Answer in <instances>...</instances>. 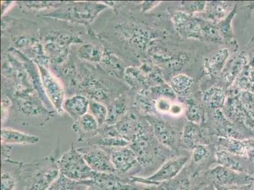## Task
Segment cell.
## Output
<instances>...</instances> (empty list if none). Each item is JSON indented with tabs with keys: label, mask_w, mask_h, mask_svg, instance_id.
Listing matches in <instances>:
<instances>
[{
	"label": "cell",
	"mask_w": 254,
	"mask_h": 190,
	"mask_svg": "<svg viewBox=\"0 0 254 190\" xmlns=\"http://www.w3.org/2000/svg\"><path fill=\"white\" fill-rule=\"evenodd\" d=\"M57 159L52 157L31 163L17 162L16 175L21 183L20 190H48L59 178L60 172Z\"/></svg>",
	"instance_id": "6da1fadb"
},
{
	"label": "cell",
	"mask_w": 254,
	"mask_h": 190,
	"mask_svg": "<svg viewBox=\"0 0 254 190\" xmlns=\"http://www.w3.org/2000/svg\"><path fill=\"white\" fill-rule=\"evenodd\" d=\"M107 8L108 6L105 3L94 1H64L52 12L39 16L88 26Z\"/></svg>",
	"instance_id": "7a4b0ae2"
},
{
	"label": "cell",
	"mask_w": 254,
	"mask_h": 190,
	"mask_svg": "<svg viewBox=\"0 0 254 190\" xmlns=\"http://www.w3.org/2000/svg\"><path fill=\"white\" fill-rule=\"evenodd\" d=\"M60 174L69 179L82 182L92 179L94 171L91 170L80 152L71 143L70 149L57 159Z\"/></svg>",
	"instance_id": "3957f363"
},
{
	"label": "cell",
	"mask_w": 254,
	"mask_h": 190,
	"mask_svg": "<svg viewBox=\"0 0 254 190\" xmlns=\"http://www.w3.org/2000/svg\"><path fill=\"white\" fill-rule=\"evenodd\" d=\"M38 65L41 84L46 96L60 114L64 113V101L65 99V92L62 81L47 69V67Z\"/></svg>",
	"instance_id": "277c9868"
},
{
	"label": "cell",
	"mask_w": 254,
	"mask_h": 190,
	"mask_svg": "<svg viewBox=\"0 0 254 190\" xmlns=\"http://www.w3.org/2000/svg\"><path fill=\"white\" fill-rule=\"evenodd\" d=\"M82 182L87 190H139L130 178L125 179L117 173L94 172L92 179Z\"/></svg>",
	"instance_id": "5b68a950"
},
{
	"label": "cell",
	"mask_w": 254,
	"mask_h": 190,
	"mask_svg": "<svg viewBox=\"0 0 254 190\" xmlns=\"http://www.w3.org/2000/svg\"><path fill=\"white\" fill-rule=\"evenodd\" d=\"M189 157L180 156L171 159L164 163L161 168L149 178H143L130 176L133 183H145L148 185H158L159 183L173 179L179 175L186 165Z\"/></svg>",
	"instance_id": "8992f818"
},
{
	"label": "cell",
	"mask_w": 254,
	"mask_h": 190,
	"mask_svg": "<svg viewBox=\"0 0 254 190\" xmlns=\"http://www.w3.org/2000/svg\"><path fill=\"white\" fill-rule=\"evenodd\" d=\"M91 170L97 173H116L109 154L97 145L77 148Z\"/></svg>",
	"instance_id": "52a82bcc"
},
{
	"label": "cell",
	"mask_w": 254,
	"mask_h": 190,
	"mask_svg": "<svg viewBox=\"0 0 254 190\" xmlns=\"http://www.w3.org/2000/svg\"><path fill=\"white\" fill-rule=\"evenodd\" d=\"M103 148L109 154L115 170L120 175H126L139 164L137 155L129 146Z\"/></svg>",
	"instance_id": "ba28073f"
},
{
	"label": "cell",
	"mask_w": 254,
	"mask_h": 190,
	"mask_svg": "<svg viewBox=\"0 0 254 190\" xmlns=\"http://www.w3.org/2000/svg\"><path fill=\"white\" fill-rule=\"evenodd\" d=\"M211 173L216 185L220 186H245L253 184L254 180L252 176L243 175L242 173L236 172L221 166L211 169Z\"/></svg>",
	"instance_id": "9c48e42d"
},
{
	"label": "cell",
	"mask_w": 254,
	"mask_h": 190,
	"mask_svg": "<svg viewBox=\"0 0 254 190\" xmlns=\"http://www.w3.org/2000/svg\"><path fill=\"white\" fill-rule=\"evenodd\" d=\"M99 126L98 121L91 113H87L75 121L71 129L78 134V142L88 141L98 135Z\"/></svg>",
	"instance_id": "30bf717a"
},
{
	"label": "cell",
	"mask_w": 254,
	"mask_h": 190,
	"mask_svg": "<svg viewBox=\"0 0 254 190\" xmlns=\"http://www.w3.org/2000/svg\"><path fill=\"white\" fill-rule=\"evenodd\" d=\"M99 66L108 75L119 80L123 78L126 70L123 60L108 48H105L102 60Z\"/></svg>",
	"instance_id": "8fae6325"
},
{
	"label": "cell",
	"mask_w": 254,
	"mask_h": 190,
	"mask_svg": "<svg viewBox=\"0 0 254 190\" xmlns=\"http://www.w3.org/2000/svg\"><path fill=\"white\" fill-rule=\"evenodd\" d=\"M89 99L81 94H75L64 99L63 110L72 118L74 121L88 113Z\"/></svg>",
	"instance_id": "7c38bea8"
},
{
	"label": "cell",
	"mask_w": 254,
	"mask_h": 190,
	"mask_svg": "<svg viewBox=\"0 0 254 190\" xmlns=\"http://www.w3.org/2000/svg\"><path fill=\"white\" fill-rule=\"evenodd\" d=\"M38 136L3 127L1 129V143L7 145H34L39 141Z\"/></svg>",
	"instance_id": "4fadbf2b"
},
{
	"label": "cell",
	"mask_w": 254,
	"mask_h": 190,
	"mask_svg": "<svg viewBox=\"0 0 254 190\" xmlns=\"http://www.w3.org/2000/svg\"><path fill=\"white\" fill-rule=\"evenodd\" d=\"M105 48L101 43H84L78 48L77 57L83 61L89 63L99 64L103 56Z\"/></svg>",
	"instance_id": "5bb4252c"
},
{
	"label": "cell",
	"mask_w": 254,
	"mask_h": 190,
	"mask_svg": "<svg viewBox=\"0 0 254 190\" xmlns=\"http://www.w3.org/2000/svg\"><path fill=\"white\" fill-rule=\"evenodd\" d=\"M154 134L157 139L165 147L172 149L176 146V133L174 129L168 124L162 121H154L153 124Z\"/></svg>",
	"instance_id": "9a60e30c"
},
{
	"label": "cell",
	"mask_w": 254,
	"mask_h": 190,
	"mask_svg": "<svg viewBox=\"0 0 254 190\" xmlns=\"http://www.w3.org/2000/svg\"><path fill=\"white\" fill-rule=\"evenodd\" d=\"M87 143L89 145H97L103 148L126 147L130 145V142L123 138L99 135L91 138Z\"/></svg>",
	"instance_id": "2e32d148"
},
{
	"label": "cell",
	"mask_w": 254,
	"mask_h": 190,
	"mask_svg": "<svg viewBox=\"0 0 254 190\" xmlns=\"http://www.w3.org/2000/svg\"><path fill=\"white\" fill-rule=\"evenodd\" d=\"M215 157L219 166L236 172L244 173V168L240 162L226 150H218L216 152Z\"/></svg>",
	"instance_id": "e0dca14e"
},
{
	"label": "cell",
	"mask_w": 254,
	"mask_h": 190,
	"mask_svg": "<svg viewBox=\"0 0 254 190\" xmlns=\"http://www.w3.org/2000/svg\"><path fill=\"white\" fill-rule=\"evenodd\" d=\"M17 3L24 12H34L50 8H59L64 1H18Z\"/></svg>",
	"instance_id": "ac0fdd59"
},
{
	"label": "cell",
	"mask_w": 254,
	"mask_h": 190,
	"mask_svg": "<svg viewBox=\"0 0 254 190\" xmlns=\"http://www.w3.org/2000/svg\"><path fill=\"white\" fill-rule=\"evenodd\" d=\"M88 188L82 182L69 179L60 174L48 190H85Z\"/></svg>",
	"instance_id": "d6986e66"
},
{
	"label": "cell",
	"mask_w": 254,
	"mask_h": 190,
	"mask_svg": "<svg viewBox=\"0 0 254 190\" xmlns=\"http://www.w3.org/2000/svg\"><path fill=\"white\" fill-rule=\"evenodd\" d=\"M88 112L95 118L99 127L106 124L108 117V108L105 104L94 99H89Z\"/></svg>",
	"instance_id": "ffe728a7"
},
{
	"label": "cell",
	"mask_w": 254,
	"mask_h": 190,
	"mask_svg": "<svg viewBox=\"0 0 254 190\" xmlns=\"http://www.w3.org/2000/svg\"><path fill=\"white\" fill-rule=\"evenodd\" d=\"M201 138L198 127L195 124H190L185 127L183 133V141L185 144L189 146L190 147L195 148L197 146Z\"/></svg>",
	"instance_id": "44dd1931"
},
{
	"label": "cell",
	"mask_w": 254,
	"mask_h": 190,
	"mask_svg": "<svg viewBox=\"0 0 254 190\" xmlns=\"http://www.w3.org/2000/svg\"><path fill=\"white\" fill-rule=\"evenodd\" d=\"M226 150L234 156L246 157V158L249 157L248 150L244 141L237 139H228Z\"/></svg>",
	"instance_id": "7402d4cb"
},
{
	"label": "cell",
	"mask_w": 254,
	"mask_h": 190,
	"mask_svg": "<svg viewBox=\"0 0 254 190\" xmlns=\"http://www.w3.org/2000/svg\"><path fill=\"white\" fill-rule=\"evenodd\" d=\"M192 85L191 79L186 75H179L173 78L172 86L175 91L182 93L189 89Z\"/></svg>",
	"instance_id": "603a6c76"
},
{
	"label": "cell",
	"mask_w": 254,
	"mask_h": 190,
	"mask_svg": "<svg viewBox=\"0 0 254 190\" xmlns=\"http://www.w3.org/2000/svg\"><path fill=\"white\" fill-rule=\"evenodd\" d=\"M17 180L10 173L3 171L1 174V190H15Z\"/></svg>",
	"instance_id": "cb8c5ba5"
},
{
	"label": "cell",
	"mask_w": 254,
	"mask_h": 190,
	"mask_svg": "<svg viewBox=\"0 0 254 190\" xmlns=\"http://www.w3.org/2000/svg\"><path fill=\"white\" fill-rule=\"evenodd\" d=\"M209 156V151L205 146L199 144L193 148L192 159L195 163H199Z\"/></svg>",
	"instance_id": "d4e9b609"
},
{
	"label": "cell",
	"mask_w": 254,
	"mask_h": 190,
	"mask_svg": "<svg viewBox=\"0 0 254 190\" xmlns=\"http://www.w3.org/2000/svg\"><path fill=\"white\" fill-rule=\"evenodd\" d=\"M210 96L209 102L211 103V105H214V106H219V105H221L223 100V95L221 92V90L217 89L214 90V94L212 95H209Z\"/></svg>",
	"instance_id": "484cf974"
},
{
	"label": "cell",
	"mask_w": 254,
	"mask_h": 190,
	"mask_svg": "<svg viewBox=\"0 0 254 190\" xmlns=\"http://www.w3.org/2000/svg\"><path fill=\"white\" fill-rule=\"evenodd\" d=\"M11 146L7 144L1 143V161L2 164L9 163L11 161Z\"/></svg>",
	"instance_id": "4316f807"
},
{
	"label": "cell",
	"mask_w": 254,
	"mask_h": 190,
	"mask_svg": "<svg viewBox=\"0 0 254 190\" xmlns=\"http://www.w3.org/2000/svg\"><path fill=\"white\" fill-rule=\"evenodd\" d=\"M171 106L172 105H171L170 101L166 99H159L156 103V108L162 112H170Z\"/></svg>",
	"instance_id": "83f0119b"
},
{
	"label": "cell",
	"mask_w": 254,
	"mask_h": 190,
	"mask_svg": "<svg viewBox=\"0 0 254 190\" xmlns=\"http://www.w3.org/2000/svg\"><path fill=\"white\" fill-rule=\"evenodd\" d=\"M11 101L10 98H2L1 101V112H2V121L3 122L5 119L6 113H8V111L10 109L11 106Z\"/></svg>",
	"instance_id": "f1b7e54d"
},
{
	"label": "cell",
	"mask_w": 254,
	"mask_h": 190,
	"mask_svg": "<svg viewBox=\"0 0 254 190\" xmlns=\"http://www.w3.org/2000/svg\"><path fill=\"white\" fill-rule=\"evenodd\" d=\"M176 190H191L190 180L187 178L180 180L177 185Z\"/></svg>",
	"instance_id": "f546056e"
},
{
	"label": "cell",
	"mask_w": 254,
	"mask_h": 190,
	"mask_svg": "<svg viewBox=\"0 0 254 190\" xmlns=\"http://www.w3.org/2000/svg\"><path fill=\"white\" fill-rule=\"evenodd\" d=\"M182 111H183V110H182L181 106L179 105V104H174V105L171 106L169 112L173 115H179L181 114Z\"/></svg>",
	"instance_id": "4dcf8cb0"
},
{
	"label": "cell",
	"mask_w": 254,
	"mask_h": 190,
	"mask_svg": "<svg viewBox=\"0 0 254 190\" xmlns=\"http://www.w3.org/2000/svg\"><path fill=\"white\" fill-rule=\"evenodd\" d=\"M238 187L235 186H220V185H216V190H242L238 189Z\"/></svg>",
	"instance_id": "1f68e13d"
},
{
	"label": "cell",
	"mask_w": 254,
	"mask_h": 190,
	"mask_svg": "<svg viewBox=\"0 0 254 190\" xmlns=\"http://www.w3.org/2000/svg\"><path fill=\"white\" fill-rule=\"evenodd\" d=\"M144 190H166L165 188L163 186H151L147 189H144Z\"/></svg>",
	"instance_id": "d6a6232c"
},
{
	"label": "cell",
	"mask_w": 254,
	"mask_h": 190,
	"mask_svg": "<svg viewBox=\"0 0 254 190\" xmlns=\"http://www.w3.org/2000/svg\"><path fill=\"white\" fill-rule=\"evenodd\" d=\"M253 184H254V182L253 183Z\"/></svg>",
	"instance_id": "836d02e7"
},
{
	"label": "cell",
	"mask_w": 254,
	"mask_h": 190,
	"mask_svg": "<svg viewBox=\"0 0 254 190\" xmlns=\"http://www.w3.org/2000/svg\"></svg>",
	"instance_id": "e575fe53"
}]
</instances>
